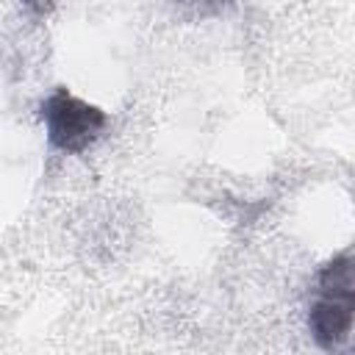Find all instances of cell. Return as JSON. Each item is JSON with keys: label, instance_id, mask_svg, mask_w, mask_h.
<instances>
[{"label": "cell", "instance_id": "cell-2", "mask_svg": "<svg viewBox=\"0 0 355 355\" xmlns=\"http://www.w3.org/2000/svg\"><path fill=\"white\" fill-rule=\"evenodd\" d=\"M42 122L47 130V141L58 153L80 155L103 136L108 114L100 105L58 86L42 100Z\"/></svg>", "mask_w": 355, "mask_h": 355}, {"label": "cell", "instance_id": "cell-1", "mask_svg": "<svg viewBox=\"0 0 355 355\" xmlns=\"http://www.w3.org/2000/svg\"><path fill=\"white\" fill-rule=\"evenodd\" d=\"M355 308V258L352 250L336 252L316 275V291L308 308V330L327 355H347L352 344Z\"/></svg>", "mask_w": 355, "mask_h": 355}]
</instances>
